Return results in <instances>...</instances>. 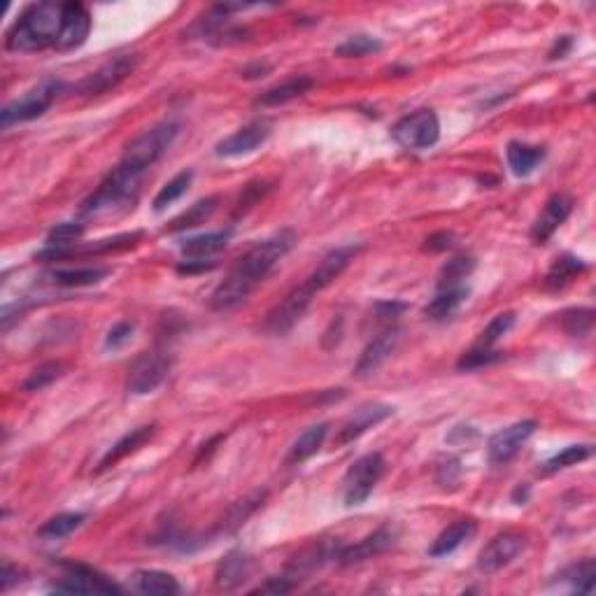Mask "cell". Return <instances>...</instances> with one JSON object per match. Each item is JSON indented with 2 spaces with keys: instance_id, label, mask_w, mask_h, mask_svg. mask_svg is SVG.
Segmentation results:
<instances>
[{
  "instance_id": "obj_1",
  "label": "cell",
  "mask_w": 596,
  "mask_h": 596,
  "mask_svg": "<svg viewBox=\"0 0 596 596\" xmlns=\"http://www.w3.org/2000/svg\"><path fill=\"white\" fill-rule=\"evenodd\" d=\"M293 245H296V233L289 231V229L257 242V245L238 261V266L229 273V277L221 282L220 287L214 289L212 296H210V308L217 310V312H229V310L245 303L249 293L257 289V284L266 280V275L275 268L277 261H280Z\"/></svg>"
},
{
  "instance_id": "obj_2",
  "label": "cell",
  "mask_w": 596,
  "mask_h": 596,
  "mask_svg": "<svg viewBox=\"0 0 596 596\" xmlns=\"http://www.w3.org/2000/svg\"><path fill=\"white\" fill-rule=\"evenodd\" d=\"M66 23V3H35L19 14L5 38L10 51L57 50Z\"/></svg>"
},
{
  "instance_id": "obj_3",
  "label": "cell",
  "mask_w": 596,
  "mask_h": 596,
  "mask_svg": "<svg viewBox=\"0 0 596 596\" xmlns=\"http://www.w3.org/2000/svg\"><path fill=\"white\" fill-rule=\"evenodd\" d=\"M142 180H145V173L129 168L119 161L117 168L98 185L96 192L82 203L79 214L85 220H101V217H119L129 212L140 196Z\"/></svg>"
},
{
  "instance_id": "obj_4",
  "label": "cell",
  "mask_w": 596,
  "mask_h": 596,
  "mask_svg": "<svg viewBox=\"0 0 596 596\" xmlns=\"http://www.w3.org/2000/svg\"><path fill=\"white\" fill-rule=\"evenodd\" d=\"M177 133H180V126L173 124V122H164V124L147 129L145 133L138 135V138L126 147L122 164L129 166V168L140 170V173H147V170L157 164L158 158L168 152L170 145H173L175 138H177Z\"/></svg>"
},
{
  "instance_id": "obj_5",
  "label": "cell",
  "mask_w": 596,
  "mask_h": 596,
  "mask_svg": "<svg viewBox=\"0 0 596 596\" xmlns=\"http://www.w3.org/2000/svg\"><path fill=\"white\" fill-rule=\"evenodd\" d=\"M63 91H66L63 82H59V79H45L42 85L35 86V89L29 91L23 98L3 107V113H0V126H3V129H10V126L14 124H23V122H33V119L42 117L51 107V103L57 101V96L63 94Z\"/></svg>"
},
{
  "instance_id": "obj_6",
  "label": "cell",
  "mask_w": 596,
  "mask_h": 596,
  "mask_svg": "<svg viewBox=\"0 0 596 596\" xmlns=\"http://www.w3.org/2000/svg\"><path fill=\"white\" fill-rule=\"evenodd\" d=\"M173 368V357L166 349H152L145 352L142 357L133 361L129 368V377H126V389L133 396L152 394L154 389H158L166 383V377L170 375Z\"/></svg>"
},
{
  "instance_id": "obj_7",
  "label": "cell",
  "mask_w": 596,
  "mask_h": 596,
  "mask_svg": "<svg viewBox=\"0 0 596 596\" xmlns=\"http://www.w3.org/2000/svg\"><path fill=\"white\" fill-rule=\"evenodd\" d=\"M384 471H387V464H384L383 455H366L361 456L355 466L349 468L348 475L343 480V501L345 506H361L368 496L373 494V490L377 487V483L383 480Z\"/></svg>"
},
{
  "instance_id": "obj_8",
  "label": "cell",
  "mask_w": 596,
  "mask_h": 596,
  "mask_svg": "<svg viewBox=\"0 0 596 596\" xmlns=\"http://www.w3.org/2000/svg\"><path fill=\"white\" fill-rule=\"evenodd\" d=\"M392 138L405 149L422 152L438 142L440 138V122L433 110H417L408 114L392 129Z\"/></svg>"
},
{
  "instance_id": "obj_9",
  "label": "cell",
  "mask_w": 596,
  "mask_h": 596,
  "mask_svg": "<svg viewBox=\"0 0 596 596\" xmlns=\"http://www.w3.org/2000/svg\"><path fill=\"white\" fill-rule=\"evenodd\" d=\"M312 298H315V292H312L308 282L298 284L296 289H292L287 296L282 298L275 308L270 310L268 320H266V331L273 333V336H284V333L292 331L308 312Z\"/></svg>"
},
{
  "instance_id": "obj_10",
  "label": "cell",
  "mask_w": 596,
  "mask_h": 596,
  "mask_svg": "<svg viewBox=\"0 0 596 596\" xmlns=\"http://www.w3.org/2000/svg\"><path fill=\"white\" fill-rule=\"evenodd\" d=\"M138 61H140L138 54H122V57L110 59V61L98 68L96 73L86 75L75 89H77L79 94H85V96H101L105 91L122 85V82L133 73L135 68H138Z\"/></svg>"
},
{
  "instance_id": "obj_11",
  "label": "cell",
  "mask_w": 596,
  "mask_h": 596,
  "mask_svg": "<svg viewBox=\"0 0 596 596\" xmlns=\"http://www.w3.org/2000/svg\"><path fill=\"white\" fill-rule=\"evenodd\" d=\"M527 547V536L518 531H503L484 546L478 557V571L484 575L499 573L501 568H506L519 557Z\"/></svg>"
},
{
  "instance_id": "obj_12",
  "label": "cell",
  "mask_w": 596,
  "mask_h": 596,
  "mask_svg": "<svg viewBox=\"0 0 596 596\" xmlns=\"http://www.w3.org/2000/svg\"><path fill=\"white\" fill-rule=\"evenodd\" d=\"M54 591L63 594H122V587L89 566H68L66 575L54 585Z\"/></svg>"
},
{
  "instance_id": "obj_13",
  "label": "cell",
  "mask_w": 596,
  "mask_h": 596,
  "mask_svg": "<svg viewBox=\"0 0 596 596\" xmlns=\"http://www.w3.org/2000/svg\"><path fill=\"white\" fill-rule=\"evenodd\" d=\"M536 427H538V424H536L534 420H524V422L510 424V427L501 429L499 433H494L490 438V462L494 464V466L510 462L512 456L522 450L524 443L534 436Z\"/></svg>"
},
{
  "instance_id": "obj_14",
  "label": "cell",
  "mask_w": 596,
  "mask_h": 596,
  "mask_svg": "<svg viewBox=\"0 0 596 596\" xmlns=\"http://www.w3.org/2000/svg\"><path fill=\"white\" fill-rule=\"evenodd\" d=\"M361 252V245H343V248H336L320 261L312 273L308 275V284L312 287V292L320 293L321 289H327L333 280L343 275L345 268H348L352 261H355L357 254Z\"/></svg>"
},
{
  "instance_id": "obj_15",
  "label": "cell",
  "mask_w": 596,
  "mask_h": 596,
  "mask_svg": "<svg viewBox=\"0 0 596 596\" xmlns=\"http://www.w3.org/2000/svg\"><path fill=\"white\" fill-rule=\"evenodd\" d=\"M399 333H401L399 329L392 327V324L377 333L371 343L366 345V349L361 352L359 361L355 364V371L352 373H355L357 377L373 375V373H375L389 357L394 355L396 345H399Z\"/></svg>"
},
{
  "instance_id": "obj_16",
  "label": "cell",
  "mask_w": 596,
  "mask_h": 596,
  "mask_svg": "<svg viewBox=\"0 0 596 596\" xmlns=\"http://www.w3.org/2000/svg\"><path fill=\"white\" fill-rule=\"evenodd\" d=\"M573 196H568V194H555V196L546 203V208L540 210L538 220L534 221L531 240H534L536 245H543V242L550 240L559 226L568 220V214L573 212Z\"/></svg>"
},
{
  "instance_id": "obj_17",
  "label": "cell",
  "mask_w": 596,
  "mask_h": 596,
  "mask_svg": "<svg viewBox=\"0 0 596 596\" xmlns=\"http://www.w3.org/2000/svg\"><path fill=\"white\" fill-rule=\"evenodd\" d=\"M270 138V126L266 122H252L242 126L236 133L217 145V157H245V154L257 152L261 145Z\"/></svg>"
},
{
  "instance_id": "obj_18",
  "label": "cell",
  "mask_w": 596,
  "mask_h": 596,
  "mask_svg": "<svg viewBox=\"0 0 596 596\" xmlns=\"http://www.w3.org/2000/svg\"><path fill=\"white\" fill-rule=\"evenodd\" d=\"M392 415H394V408H392V405H364V408H359V411L340 427L333 445H336V447H343V445L352 443V440H357L359 436H364L368 429L377 427V424L384 422V420Z\"/></svg>"
},
{
  "instance_id": "obj_19",
  "label": "cell",
  "mask_w": 596,
  "mask_h": 596,
  "mask_svg": "<svg viewBox=\"0 0 596 596\" xmlns=\"http://www.w3.org/2000/svg\"><path fill=\"white\" fill-rule=\"evenodd\" d=\"M91 33V14L82 3H66V23L57 51H73L85 45Z\"/></svg>"
},
{
  "instance_id": "obj_20",
  "label": "cell",
  "mask_w": 596,
  "mask_h": 596,
  "mask_svg": "<svg viewBox=\"0 0 596 596\" xmlns=\"http://www.w3.org/2000/svg\"><path fill=\"white\" fill-rule=\"evenodd\" d=\"M394 538H396L394 531L389 529V527H383V529L373 531L371 536H366L364 540H359L357 546L343 547V550L338 552L336 562L340 564V566H352V564L373 559V557H377V555H383L387 547H392Z\"/></svg>"
},
{
  "instance_id": "obj_21",
  "label": "cell",
  "mask_w": 596,
  "mask_h": 596,
  "mask_svg": "<svg viewBox=\"0 0 596 596\" xmlns=\"http://www.w3.org/2000/svg\"><path fill=\"white\" fill-rule=\"evenodd\" d=\"M254 573V559L249 557L248 552L233 550L229 552L221 564L217 566V573H214V582L220 590L231 591L236 587H240L242 582H248L249 575Z\"/></svg>"
},
{
  "instance_id": "obj_22",
  "label": "cell",
  "mask_w": 596,
  "mask_h": 596,
  "mask_svg": "<svg viewBox=\"0 0 596 596\" xmlns=\"http://www.w3.org/2000/svg\"><path fill=\"white\" fill-rule=\"evenodd\" d=\"M478 531V524L473 522V519H459V522L450 524L447 529L440 531V536L433 540V546L429 547V555L431 557H447L455 550L468 543V540L475 536Z\"/></svg>"
},
{
  "instance_id": "obj_23",
  "label": "cell",
  "mask_w": 596,
  "mask_h": 596,
  "mask_svg": "<svg viewBox=\"0 0 596 596\" xmlns=\"http://www.w3.org/2000/svg\"><path fill=\"white\" fill-rule=\"evenodd\" d=\"M229 238H231V229H226V231L205 233V236L189 238V240L182 242V248H180L182 257H185V261L208 259V257L221 252V249L229 245Z\"/></svg>"
},
{
  "instance_id": "obj_24",
  "label": "cell",
  "mask_w": 596,
  "mask_h": 596,
  "mask_svg": "<svg viewBox=\"0 0 596 596\" xmlns=\"http://www.w3.org/2000/svg\"><path fill=\"white\" fill-rule=\"evenodd\" d=\"M468 293H471V289H468L466 284L455 289H440V292L436 293V298L427 305L424 315L433 321L450 320V317H455L456 312H459V308L466 303Z\"/></svg>"
},
{
  "instance_id": "obj_25",
  "label": "cell",
  "mask_w": 596,
  "mask_h": 596,
  "mask_svg": "<svg viewBox=\"0 0 596 596\" xmlns=\"http://www.w3.org/2000/svg\"><path fill=\"white\" fill-rule=\"evenodd\" d=\"M327 433H329V424H315V427H310L308 431H303L296 440H293L284 462H287L289 466H296V464H303L305 459L317 455L321 445H324V440H327Z\"/></svg>"
},
{
  "instance_id": "obj_26",
  "label": "cell",
  "mask_w": 596,
  "mask_h": 596,
  "mask_svg": "<svg viewBox=\"0 0 596 596\" xmlns=\"http://www.w3.org/2000/svg\"><path fill=\"white\" fill-rule=\"evenodd\" d=\"M506 158L512 173L518 175V177H527L546 158V149L536 145H527V142H510L506 149Z\"/></svg>"
},
{
  "instance_id": "obj_27",
  "label": "cell",
  "mask_w": 596,
  "mask_h": 596,
  "mask_svg": "<svg viewBox=\"0 0 596 596\" xmlns=\"http://www.w3.org/2000/svg\"><path fill=\"white\" fill-rule=\"evenodd\" d=\"M131 585H133L135 591L147 596H170L180 591L177 580L170 573H164V571H138L131 578Z\"/></svg>"
},
{
  "instance_id": "obj_28",
  "label": "cell",
  "mask_w": 596,
  "mask_h": 596,
  "mask_svg": "<svg viewBox=\"0 0 596 596\" xmlns=\"http://www.w3.org/2000/svg\"><path fill=\"white\" fill-rule=\"evenodd\" d=\"M154 424H149V427H140V429H133V431H129L122 440H117V443L107 450V455L103 456L101 464H98V468L101 471H105V468L114 466L117 462H122L126 455H131V452H135L138 447H142V445L147 443V440L152 438L154 436Z\"/></svg>"
},
{
  "instance_id": "obj_29",
  "label": "cell",
  "mask_w": 596,
  "mask_h": 596,
  "mask_svg": "<svg viewBox=\"0 0 596 596\" xmlns=\"http://www.w3.org/2000/svg\"><path fill=\"white\" fill-rule=\"evenodd\" d=\"M312 85H315V82H312L310 77L287 79L284 85L273 86V89H268L266 94H261V96L257 98V105H259V107L284 105V103L296 101V98H301L303 94H308V91L312 89Z\"/></svg>"
},
{
  "instance_id": "obj_30",
  "label": "cell",
  "mask_w": 596,
  "mask_h": 596,
  "mask_svg": "<svg viewBox=\"0 0 596 596\" xmlns=\"http://www.w3.org/2000/svg\"><path fill=\"white\" fill-rule=\"evenodd\" d=\"M585 270H587L585 261L578 259V257H568L566 254V257H562V259L555 261L552 268L547 270L546 287L547 289H564L566 284H571V282H573L580 273H585Z\"/></svg>"
},
{
  "instance_id": "obj_31",
  "label": "cell",
  "mask_w": 596,
  "mask_h": 596,
  "mask_svg": "<svg viewBox=\"0 0 596 596\" xmlns=\"http://www.w3.org/2000/svg\"><path fill=\"white\" fill-rule=\"evenodd\" d=\"M107 275H110V268H96V266L94 268H68L50 273L51 282L61 284V287H89V284H96Z\"/></svg>"
},
{
  "instance_id": "obj_32",
  "label": "cell",
  "mask_w": 596,
  "mask_h": 596,
  "mask_svg": "<svg viewBox=\"0 0 596 596\" xmlns=\"http://www.w3.org/2000/svg\"><path fill=\"white\" fill-rule=\"evenodd\" d=\"M214 210H217V198L214 196L205 198V201H198L196 205H192V208L186 210V212H182L180 217H175L166 231L177 233V231H186V229H194V226L205 224V221L214 214Z\"/></svg>"
},
{
  "instance_id": "obj_33",
  "label": "cell",
  "mask_w": 596,
  "mask_h": 596,
  "mask_svg": "<svg viewBox=\"0 0 596 596\" xmlns=\"http://www.w3.org/2000/svg\"><path fill=\"white\" fill-rule=\"evenodd\" d=\"M475 270V259L473 257H455L447 264L440 268L438 275V292L440 289H455V287H464V280L471 277V273Z\"/></svg>"
},
{
  "instance_id": "obj_34",
  "label": "cell",
  "mask_w": 596,
  "mask_h": 596,
  "mask_svg": "<svg viewBox=\"0 0 596 596\" xmlns=\"http://www.w3.org/2000/svg\"><path fill=\"white\" fill-rule=\"evenodd\" d=\"M85 522V515L82 512H63V515H57V518H51L50 522H45L38 529L40 538L45 540H59L70 536L73 531H77Z\"/></svg>"
},
{
  "instance_id": "obj_35",
  "label": "cell",
  "mask_w": 596,
  "mask_h": 596,
  "mask_svg": "<svg viewBox=\"0 0 596 596\" xmlns=\"http://www.w3.org/2000/svg\"><path fill=\"white\" fill-rule=\"evenodd\" d=\"M192 180H194L192 170H185V173L175 175L173 180H170L168 185H166L164 189L157 194V198H154V203H152L154 210H157V212H161V210H166L168 205H173L175 201H180V198L185 196L186 192H189Z\"/></svg>"
},
{
  "instance_id": "obj_36",
  "label": "cell",
  "mask_w": 596,
  "mask_h": 596,
  "mask_svg": "<svg viewBox=\"0 0 596 596\" xmlns=\"http://www.w3.org/2000/svg\"><path fill=\"white\" fill-rule=\"evenodd\" d=\"M562 578L568 580V582H571V590L578 591V594H590V591L594 590L596 580L594 559H585V562L573 564V566L564 571Z\"/></svg>"
},
{
  "instance_id": "obj_37",
  "label": "cell",
  "mask_w": 596,
  "mask_h": 596,
  "mask_svg": "<svg viewBox=\"0 0 596 596\" xmlns=\"http://www.w3.org/2000/svg\"><path fill=\"white\" fill-rule=\"evenodd\" d=\"M383 50V42L373 35H352L343 42V45L336 47V57L343 59H361L368 57V54H375V51Z\"/></svg>"
},
{
  "instance_id": "obj_38",
  "label": "cell",
  "mask_w": 596,
  "mask_h": 596,
  "mask_svg": "<svg viewBox=\"0 0 596 596\" xmlns=\"http://www.w3.org/2000/svg\"><path fill=\"white\" fill-rule=\"evenodd\" d=\"M591 456V445H571L566 450H562L559 455H555L552 459H547L543 464V473H557L562 468L575 466V464L585 462Z\"/></svg>"
},
{
  "instance_id": "obj_39",
  "label": "cell",
  "mask_w": 596,
  "mask_h": 596,
  "mask_svg": "<svg viewBox=\"0 0 596 596\" xmlns=\"http://www.w3.org/2000/svg\"><path fill=\"white\" fill-rule=\"evenodd\" d=\"M512 324H515V315H512V312H501V315H496L494 320H492L490 324H487V329H484V331L480 333V338H478V343H475V348L492 349V345L499 343L501 338H503L508 331H510Z\"/></svg>"
},
{
  "instance_id": "obj_40",
  "label": "cell",
  "mask_w": 596,
  "mask_h": 596,
  "mask_svg": "<svg viewBox=\"0 0 596 596\" xmlns=\"http://www.w3.org/2000/svg\"><path fill=\"white\" fill-rule=\"evenodd\" d=\"M61 375H63V364H59V361L42 364L40 368H35V371L31 373L29 380L23 383V392H42V389L50 387L51 383H57Z\"/></svg>"
},
{
  "instance_id": "obj_41",
  "label": "cell",
  "mask_w": 596,
  "mask_h": 596,
  "mask_svg": "<svg viewBox=\"0 0 596 596\" xmlns=\"http://www.w3.org/2000/svg\"><path fill=\"white\" fill-rule=\"evenodd\" d=\"M594 327V310L580 308V310H568L564 315V329L571 336H587Z\"/></svg>"
},
{
  "instance_id": "obj_42",
  "label": "cell",
  "mask_w": 596,
  "mask_h": 596,
  "mask_svg": "<svg viewBox=\"0 0 596 596\" xmlns=\"http://www.w3.org/2000/svg\"><path fill=\"white\" fill-rule=\"evenodd\" d=\"M501 359H503V355H501V352L473 348L471 352H466V355L459 359L456 368H459V371H475V368H483V366H492V364H496V361H501Z\"/></svg>"
},
{
  "instance_id": "obj_43",
  "label": "cell",
  "mask_w": 596,
  "mask_h": 596,
  "mask_svg": "<svg viewBox=\"0 0 596 596\" xmlns=\"http://www.w3.org/2000/svg\"><path fill=\"white\" fill-rule=\"evenodd\" d=\"M133 331H135V324H131V321H119L117 327H113L110 329V333H107L105 348L107 349L124 348L131 338H133Z\"/></svg>"
},
{
  "instance_id": "obj_44",
  "label": "cell",
  "mask_w": 596,
  "mask_h": 596,
  "mask_svg": "<svg viewBox=\"0 0 596 596\" xmlns=\"http://www.w3.org/2000/svg\"><path fill=\"white\" fill-rule=\"evenodd\" d=\"M459 473H462V468H459V459H447V462H443L438 466V484H443V487H447V484H456V480H459Z\"/></svg>"
},
{
  "instance_id": "obj_45",
  "label": "cell",
  "mask_w": 596,
  "mask_h": 596,
  "mask_svg": "<svg viewBox=\"0 0 596 596\" xmlns=\"http://www.w3.org/2000/svg\"><path fill=\"white\" fill-rule=\"evenodd\" d=\"M405 308H408V305L399 303V301H383V303L375 305V315H377V320L394 321Z\"/></svg>"
},
{
  "instance_id": "obj_46",
  "label": "cell",
  "mask_w": 596,
  "mask_h": 596,
  "mask_svg": "<svg viewBox=\"0 0 596 596\" xmlns=\"http://www.w3.org/2000/svg\"><path fill=\"white\" fill-rule=\"evenodd\" d=\"M293 587H296V582L289 578H270L257 591H261V594H284V591H292Z\"/></svg>"
},
{
  "instance_id": "obj_47",
  "label": "cell",
  "mask_w": 596,
  "mask_h": 596,
  "mask_svg": "<svg viewBox=\"0 0 596 596\" xmlns=\"http://www.w3.org/2000/svg\"><path fill=\"white\" fill-rule=\"evenodd\" d=\"M452 242H455V236L447 231L443 233H436V236L427 238V245H424V249H429V252H445V249L452 248Z\"/></svg>"
},
{
  "instance_id": "obj_48",
  "label": "cell",
  "mask_w": 596,
  "mask_h": 596,
  "mask_svg": "<svg viewBox=\"0 0 596 596\" xmlns=\"http://www.w3.org/2000/svg\"><path fill=\"white\" fill-rule=\"evenodd\" d=\"M571 47H573V38L571 35H564V38H559L557 42H555V47L550 50V54H547V59L550 61H557V59H564L571 51Z\"/></svg>"
},
{
  "instance_id": "obj_49",
  "label": "cell",
  "mask_w": 596,
  "mask_h": 596,
  "mask_svg": "<svg viewBox=\"0 0 596 596\" xmlns=\"http://www.w3.org/2000/svg\"><path fill=\"white\" fill-rule=\"evenodd\" d=\"M12 582H19V568L12 566L10 562L3 564V578H0V590L7 591L12 587Z\"/></svg>"
},
{
  "instance_id": "obj_50",
  "label": "cell",
  "mask_w": 596,
  "mask_h": 596,
  "mask_svg": "<svg viewBox=\"0 0 596 596\" xmlns=\"http://www.w3.org/2000/svg\"><path fill=\"white\" fill-rule=\"evenodd\" d=\"M266 73H270L268 63H266V66H257V68H248V70H242V77L257 79V77H264Z\"/></svg>"
},
{
  "instance_id": "obj_51",
  "label": "cell",
  "mask_w": 596,
  "mask_h": 596,
  "mask_svg": "<svg viewBox=\"0 0 596 596\" xmlns=\"http://www.w3.org/2000/svg\"><path fill=\"white\" fill-rule=\"evenodd\" d=\"M519 499H522V503L529 499V487H522V484H519L518 490H515V494H512V501H518L519 503Z\"/></svg>"
}]
</instances>
